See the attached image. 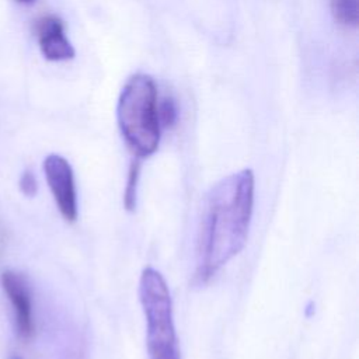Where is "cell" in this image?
Returning <instances> with one entry per match:
<instances>
[{"instance_id":"1","label":"cell","mask_w":359,"mask_h":359,"mask_svg":"<svg viewBox=\"0 0 359 359\" xmlns=\"http://www.w3.org/2000/svg\"><path fill=\"white\" fill-rule=\"evenodd\" d=\"M255 178L250 168L233 172L208 192L198 227L195 280L209 282L245 245L254 209Z\"/></svg>"},{"instance_id":"2","label":"cell","mask_w":359,"mask_h":359,"mask_svg":"<svg viewBox=\"0 0 359 359\" xmlns=\"http://www.w3.org/2000/svg\"><path fill=\"white\" fill-rule=\"evenodd\" d=\"M157 88L147 74L132 76L118 100V126L136 158L151 156L160 143Z\"/></svg>"},{"instance_id":"3","label":"cell","mask_w":359,"mask_h":359,"mask_svg":"<svg viewBox=\"0 0 359 359\" xmlns=\"http://www.w3.org/2000/svg\"><path fill=\"white\" fill-rule=\"evenodd\" d=\"M139 300L146 321L149 359H181L170 289L164 276L151 266L142 271Z\"/></svg>"},{"instance_id":"4","label":"cell","mask_w":359,"mask_h":359,"mask_svg":"<svg viewBox=\"0 0 359 359\" xmlns=\"http://www.w3.org/2000/svg\"><path fill=\"white\" fill-rule=\"evenodd\" d=\"M43 172L62 217L69 223L76 222L79 215L77 191L70 163L59 154H49L43 160Z\"/></svg>"},{"instance_id":"5","label":"cell","mask_w":359,"mask_h":359,"mask_svg":"<svg viewBox=\"0 0 359 359\" xmlns=\"http://www.w3.org/2000/svg\"><path fill=\"white\" fill-rule=\"evenodd\" d=\"M1 286L13 306L15 328L20 338L29 341L35 334L32 296L27 279L14 271L1 273Z\"/></svg>"},{"instance_id":"6","label":"cell","mask_w":359,"mask_h":359,"mask_svg":"<svg viewBox=\"0 0 359 359\" xmlns=\"http://www.w3.org/2000/svg\"><path fill=\"white\" fill-rule=\"evenodd\" d=\"M36 35L42 55L48 60L59 62L74 56V48L65 35V25L60 18L46 15L36 22Z\"/></svg>"},{"instance_id":"7","label":"cell","mask_w":359,"mask_h":359,"mask_svg":"<svg viewBox=\"0 0 359 359\" xmlns=\"http://www.w3.org/2000/svg\"><path fill=\"white\" fill-rule=\"evenodd\" d=\"M334 20L346 28L358 25V0H330Z\"/></svg>"},{"instance_id":"8","label":"cell","mask_w":359,"mask_h":359,"mask_svg":"<svg viewBox=\"0 0 359 359\" xmlns=\"http://www.w3.org/2000/svg\"><path fill=\"white\" fill-rule=\"evenodd\" d=\"M139 172H140V161L136 158L132 161L128 172V182L123 194V205L128 210H133L136 206V189H137V181H139Z\"/></svg>"},{"instance_id":"9","label":"cell","mask_w":359,"mask_h":359,"mask_svg":"<svg viewBox=\"0 0 359 359\" xmlns=\"http://www.w3.org/2000/svg\"><path fill=\"white\" fill-rule=\"evenodd\" d=\"M157 114H158L160 126H165V128L172 126L178 115L175 102L171 98L165 97L164 100H161V102H157Z\"/></svg>"},{"instance_id":"10","label":"cell","mask_w":359,"mask_h":359,"mask_svg":"<svg viewBox=\"0 0 359 359\" xmlns=\"http://www.w3.org/2000/svg\"><path fill=\"white\" fill-rule=\"evenodd\" d=\"M20 189L27 196H34L38 191V184L31 171H25L20 180Z\"/></svg>"},{"instance_id":"11","label":"cell","mask_w":359,"mask_h":359,"mask_svg":"<svg viewBox=\"0 0 359 359\" xmlns=\"http://www.w3.org/2000/svg\"><path fill=\"white\" fill-rule=\"evenodd\" d=\"M18 3H22V4H31V3H34L35 0H17Z\"/></svg>"}]
</instances>
